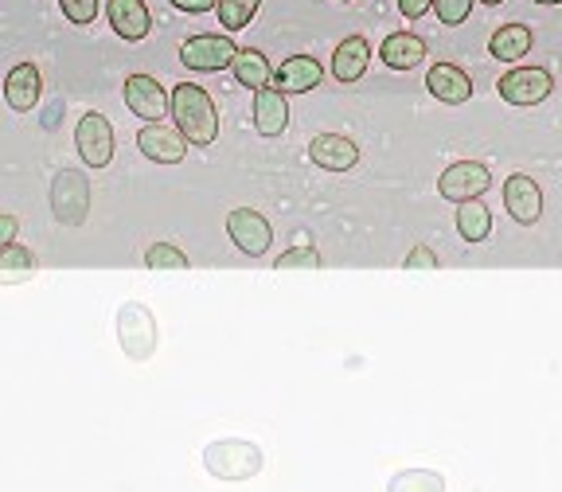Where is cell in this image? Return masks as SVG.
Instances as JSON below:
<instances>
[{
	"label": "cell",
	"mask_w": 562,
	"mask_h": 492,
	"mask_svg": "<svg viewBox=\"0 0 562 492\" xmlns=\"http://www.w3.org/2000/svg\"><path fill=\"white\" fill-rule=\"evenodd\" d=\"M172 118L188 145H211L220 137V110H215L207 90L195 82H180L172 90Z\"/></svg>",
	"instance_id": "1"
},
{
	"label": "cell",
	"mask_w": 562,
	"mask_h": 492,
	"mask_svg": "<svg viewBox=\"0 0 562 492\" xmlns=\"http://www.w3.org/2000/svg\"><path fill=\"white\" fill-rule=\"evenodd\" d=\"M203 466L220 481H250L262 469V449L246 438H220L203 449Z\"/></svg>",
	"instance_id": "2"
},
{
	"label": "cell",
	"mask_w": 562,
	"mask_h": 492,
	"mask_svg": "<svg viewBox=\"0 0 562 492\" xmlns=\"http://www.w3.org/2000/svg\"><path fill=\"white\" fill-rule=\"evenodd\" d=\"M52 211L63 227H82L90 215V180L79 168H63L52 180Z\"/></svg>",
	"instance_id": "3"
},
{
	"label": "cell",
	"mask_w": 562,
	"mask_h": 492,
	"mask_svg": "<svg viewBox=\"0 0 562 492\" xmlns=\"http://www.w3.org/2000/svg\"><path fill=\"white\" fill-rule=\"evenodd\" d=\"M488 188H492V172L481 160H457V165H449L446 172L438 176V192H441V200H449V203L481 200Z\"/></svg>",
	"instance_id": "4"
},
{
	"label": "cell",
	"mask_w": 562,
	"mask_h": 492,
	"mask_svg": "<svg viewBox=\"0 0 562 492\" xmlns=\"http://www.w3.org/2000/svg\"><path fill=\"white\" fill-rule=\"evenodd\" d=\"M117 340H122L125 356L133 360H149L157 348V321L145 305H125L117 313Z\"/></svg>",
	"instance_id": "5"
},
{
	"label": "cell",
	"mask_w": 562,
	"mask_h": 492,
	"mask_svg": "<svg viewBox=\"0 0 562 492\" xmlns=\"http://www.w3.org/2000/svg\"><path fill=\"white\" fill-rule=\"evenodd\" d=\"M235 55H238V47H235V40H227V35H192V40H184V47H180L184 67L200 70V75L227 70L231 63H235Z\"/></svg>",
	"instance_id": "6"
},
{
	"label": "cell",
	"mask_w": 562,
	"mask_h": 492,
	"mask_svg": "<svg viewBox=\"0 0 562 492\" xmlns=\"http://www.w3.org/2000/svg\"><path fill=\"white\" fill-rule=\"evenodd\" d=\"M227 235H231V243L243 250V255H250V258H258V255H266L270 250V243H273V227H270V220H266L262 211H255V208H235L227 215Z\"/></svg>",
	"instance_id": "7"
},
{
	"label": "cell",
	"mask_w": 562,
	"mask_h": 492,
	"mask_svg": "<svg viewBox=\"0 0 562 492\" xmlns=\"http://www.w3.org/2000/svg\"><path fill=\"white\" fill-rule=\"evenodd\" d=\"M125 105H130V114H137L145 125H153L165 114H172V94H165V87L153 75H130L125 79Z\"/></svg>",
	"instance_id": "8"
},
{
	"label": "cell",
	"mask_w": 562,
	"mask_h": 492,
	"mask_svg": "<svg viewBox=\"0 0 562 492\" xmlns=\"http://www.w3.org/2000/svg\"><path fill=\"white\" fill-rule=\"evenodd\" d=\"M75 145H79L82 165L105 168L114 160V125L105 122L102 114H82L79 130H75Z\"/></svg>",
	"instance_id": "9"
},
{
	"label": "cell",
	"mask_w": 562,
	"mask_h": 492,
	"mask_svg": "<svg viewBox=\"0 0 562 492\" xmlns=\"http://www.w3.org/2000/svg\"><path fill=\"white\" fill-rule=\"evenodd\" d=\"M554 90L551 75L543 67H516L501 79V98L512 105H539Z\"/></svg>",
	"instance_id": "10"
},
{
	"label": "cell",
	"mask_w": 562,
	"mask_h": 492,
	"mask_svg": "<svg viewBox=\"0 0 562 492\" xmlns=\"http://www.w3.org/2000/svg\"><path fill=\"white\" fill-rule=\"evenodd\" d=\"M137 149L149 160H157V165H180L188 153V141H184V133L172 130V125L153 122V125H140Z\"/></svg>",
	"instance_id": "11"
},
{
	"label": "cell",
	"mask_w": 562,
	"mask_h": 492,
	"mask_svg": "<svg viewBox=\"0 0 562 492\" xmlns=\"http://www.w3.org/2000/svg\"><path fill=\"white\" fill-rule=\"evenodd\" d=\"M504 208H508V215L516 223L531 227V223H539V215H543V192H539V185L531 176L516 172L504 180Z\"/></svg>",
	"instance_id": "12"
},
{
	"label": "cell",
	"mask_w": 562,
	"mask_h": 492,
	"mask_svg": "<svg viewBox=\"0 0 562 492\" xmlns=\"http://www.w3.org/2000/svg\"><path fill=\"white\" fill-rule=\"evenodd\" d=\"M308 160L321 165L325 172H348V168H356V160H360V149H356V141L344 137V133H316V137L308 141Z\"/></svg>",
	"instance_id": "13"
},
{
	"label": "cell",
	"mask_w": 562,
	"mask_h": 492,
	"mask_svg": "<svg viewBox=\"0 0 562 492\" xmlns=\"http://www.w3.org/2000/svg\"><path fill=\"white\" fill-rule=\"evenodd\" d=\"M426 90H430L438 102L461 105V102L473 98V79H469L457 63H434V67L426 70Z\"/></svg>",
	"instance_id": "14"
},
{
	"label": "cell",
	"mask_w": 562,
	"mask_h": 492,
	"mask_svg": "<svg viewBox=\"0 0 562 492\" xmlns=\"http://www.w3.org/2000/svg\"><path fill=\"white\" fill-rule=\"evenodd\" d=\"M321 79H325V67L313 55H293V59H285L273 70V87L281 94H308V90L321 87Z\"/></svg>",
	"instance_id": "15"
},
{
	"label": "cell",
	"mask_w": 562,
	"mask_h": 492,
	"mask_svg": "<svg viewBox=\"0 0 562 492\" xmlns=\"http://www.w3.org/2000/svg\"><path fill=\"white\" fill-rule=\"evenodd\" d=\"M105 16H110V27L122 35L125 44H140L153 32V16L145 9V0H110Z\"/></svg>",
	"instance_id": "16"
},
{
	"label": "cell",
	"mask_w": 562,
	"mask_h": 492,
	"mask_svg": "<svg viewBox=\"0 0 562 492\" xmlns=\"http://www.w3.org/2000/svg\"><path fill=\"white\" fill-rule=\"evenodd\" d=\"M40 90H44V79H40V67L35 63H16L4 79V102L16 110V114H32L35 102H40Z\"/></svg>",
	"instance_id": "17"
},
{
	"label": "cell",
	"mask_w": 562,
	"mask_h": 492,
	"mask_svg": "<svg viewBox=\"0 0 562 492\" xmlns=\"http://www.w3.org/2000/svg\"><path fill=\"white\" fill-rule=\"evenodd\" d=\"M290 125V102L278 87H266L255 94V130L262 137H281Z\"/></svg>",
	"instance_id": "18"
},
{
	"label": "cell",
	"mask_w": 562,
	"mask_h": 492,
	"mask_svg": "<svg viewBox=\"0 0 562 492\" xmlns=\"http://www.w3.org/2000/svg\"><path fill=\"white\" fill-rule=\"evenodd\" d=\"M379 59L391 70H414L422 59H426V40L414 32H395L386 35L383 47H379Z\"/></svg>",
	"instance_id": "19"
},
{
	"label": "cell",
	"mask_w": 562,
	"mask_h": 492,
	"mask_svg": "<svg viewBox=\"0 0 562 492\" xmlns=\"http://www.w3.org/2000/svg\"><path fill=\"white\" fill-rule=\"evenodd\" d=\"M368 63H371V44L363 40V35H348V40H340V47L333 52V75L340 82H360Z\"/></svg>",
	"instance_id": "20"
},
{
	"label": "cell",
	"mask_w": 562,
	"mask_h": 492,
	"mask_svg": "<svg viewBox=\"0 0 562 492\" xmlns=\"http://www.w3.org/2000/svg\"><path fill=\"white\" fill-rule=\"evenodd\" d=\"M231 75H235V82L238 87H246V90H266L273 82V67H270V59H266L262 52H255V47H238V55H235V63H231Z\"/></svg>",
	"instance_id": "21"
},
{
	"label": "cell",
	"mask_w": 562,
	"mask_h": 492,
	"mask_svg": "<svg viewBox=\"0 0 562 492\" xmlns=\"http://www.w3.org/2000/svg\"><path fill=\"white\" fill-rule=\"evenodd\" d=\"M531 44H536V35H531L527 24H504L501 32L488 40V52L501 63H519L527 52H531Z\"/></svg>",
	"instance_id": "22"
},
{
	"label": "cell",
	"mask_w": 562,
	"mask_h": 492,
	"mask_svg": "<svg viewBox=\"0 0 562 492\" xmlns=\"http://www.w3.org/2000/svg\"><path fill=\"white\" fill-rule=\"evenodd\" d=\"M457 231L465 243H484L492 235V211L484 200H469V203H457Z\"/></svg>",
	"instance_id": "23"
},
{
	"label": "cell",
	"mask_w": 562,
	"mask_h": 492,
	"mask_svg": "<svg viewBox=\"0 0 562 492\" xmlns=\"http://www.w3.org/2000/svg\"><path fill=\"white\" fill-rule=\"evenodd\" d=\"M386 492H446V477L438 469H398Z\"/></svg>",
	"instance_id": "24"
},
{
	"label": "cell",
	"mask_w": 562,
	"mask_h": 492,
	"mask_svg": "<svg viewBox=\"0 0 562 492\" xmlns=\"http://www.w3.org/2000/svg\"><path fill=\"white\" fill-rule=\"evenodd\" d=\"M35 270H40V262H35V255L27 246L12 243L0 250V281H24V278H32Z\"/></svg>",
	"instance_id": "25"
},
{
	"label": "cell",
	"mask_w": 562,
	"mask_h": 492,
	"mask_svg": "<svg viewBox=\"0 0 562 492\" xmlns=\"http://www.w3.org/2000/svg\"><path fill=\"white\" fill-rule=\"evenodd\" d=\"M258 4L262 0H220V24L227 27V32H243L250 20L258 16Z\"/></svg>",
	"instance_id": "26"
},
{
	"label": "cell",
	"mask_w": 562,
	"mask_h": 492,
	"mask_svg": "<svg viewBox=\"0 0 562 492\" xmlns=\"http://www.w3.org/2000/svg\"><path fill=\"white\" fill-rule=\"evenodd\" d=\"M145 266L149 270H188V255L172 243H153L145 250Z\"/></svg>",
	"instance_id": "27"
},
{
	"label": "cell",
	"mask_w": 562,
	"mask_h": 492,
	"mask_svg": "<svg viewBox=\"0 0 562 492\" xmlns=\"http://www.w3.org/2000/svg\"><path fill=\"white\" fill-rule=\"evenodd\" d=\"M273 270H321V255H316L313 246H293V250H285L273 262Z\"/></svg>",
	"instance_id": "28"
},
{
	"label": "cell",
	"mask_w": 562,
	"mask_h": 492,
	"mask_svg": "<svg viewBox=\"0 0 562 492\" xmlns=\"http://www.w3.org/2000/svg\"><path fill=\"white\" fill-rule=\"evenodd\" d=\"M473 4H476V0H434V9H438V20H441V24H449V27L465 24L469 12H473Z\"/></svg>",
	"instance_id": "29"
},
{
	"label": "cell",
	"mask_w": 562,
	"mask_h": 492,
	"mask_svg": "<svg viewBox=\"0 0 562 492\" xmlns=\"http://www.w3.org/2000/svg\"><path fill=\"white\" fill-rule=\"evenodd\" d=\"M59 9L70 24H79V27H87L98 20V0H59Z\"/></svg>",
	"instance_id": "30"
},
{
	"label": "cell",
	"mask_w": 562,
	"mask_h": 492,
	"mask_svg": "<svg viewBox=\"0 0 562 492\" xmlns=\"http://www.w3.org/2000/svg\"><path fill=\"white\" fill-rule=\"evenodd\" d=\"M403 266L406 270H438V255H434L430 246H414Z\"/></svg>",
	"instance_id": "31"
},
{
	"label": "cell",
	"mask_w": 562,
	"mask_h": 492,
	"mask_svg": "<svg viewBox=\"0 0 562 492\" xmlns=\"http://www.w3.org/2000/svg\"><path fill=\"white\" fill-rule=\"evenodd\" d=\"M168 4H172V9H180V12H192V16L220 9V0H168Z\"/></svg>",
	"instance_id": "32"
},
{
	"label": "cell",
	"mask_w": 562,
	"mask_h": 492,
	"mask_svg": "<svg viewBox=\"0 0 562 492\" xmlns=\"http://www.w3.org/2000/svg\"><path fill=\"white\" fill-rule=\"evenodd\" d=\"M434 9V0H398V12H403L406 20H418L426 16V12Z\"/></svg>",
	"instance_id": "33"
},
{
	"label": "cell",
	"mask_w": 562,
	"mask_h": 492,
	"mask_svg": "<svg viewBox=\"0 0 562 492\" xmlns=\"http://www.w3.org/2000/svg\"><path fill=\"white\" fill-rule=\"evenodd\" d=\"M16 231H20V223L12 220V215H0V250L16 243Z\"/></svg>",
	"instance_id": "34"
},
{
	"label": "cell",
	"mask_w": 562,
	"mask_h": 492,
	"mask_svg": "<svg viewBox=\"0 0 562 492\" xmlns=\"http://www.w3.org/2000/svg\"><path fill=\"white\" fill-rule=\"evenodd\" d=\"M536 4H562V0H536Z\"/></svg>",
	"instance_id": "35"
},
{
	"label": "cell",
	"mask_w": 562,
	"mask_h": 492,
	"mask_svg": "<svg viewBox=\"0 0 562 492\" xmlns=\"http://www.w3.org/2000/svg\"><path fill=\"white\" fill-rule=\"evenodd\" d=\"M481 4H501V0H481Z\"/></svg>",
	"instance_id": "36"
}]
</instances>
